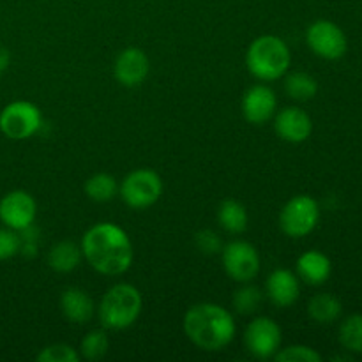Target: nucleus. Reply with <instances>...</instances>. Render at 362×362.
Segmentation results:
<instances>
[{"mask_svg":"<svg viewBox=\"0 0 362 362\" xmlns=\"http://www.w3.org/2000/svg\"><path fill=\"white\" fill-rule=\"evenodd\" d=\"M81 253L95 272L120 276L133 264V244L126 230L113 223H98L85 232Z\"/></svg>","mask_w":362,"mask_h":362,"instance_id":"1","label":"nucleus"},{"mask_svg":"<svg viewBox=\"0 0 362 362\" xmlns=\"http://www.w3.org/2000/svg\"><path fill=\"white\" fill-rule=\"evenodd\" d=\"M187 339L205 352H219L233 341L237 332L233 315L214 303H200L184 317Z\"/></svg>","mask_w":362,"mask_h":362,"instance_id":"2","label":"nucleus"},{"mask_svg":"<svg viewBox=\"0 0 362 362\" xmlns=\"http://www.w3.org/2000/svg\"><path fill=\"white\" fill-rule=\"evenodd\" d=\"M292 62V53L278 35H260L246 52V67L262 81H274L285 76Z\"/></svg>","mask_w":362,"mask_h":362,"instance_id":"3","label":"nucleus"},{"mask_svg":"<svg viewBox=\"0 0 362 362\" xmlns=\"http://www.w3.org/2000/svg\"><path fill=\"white\" fill-rule=\"evenodd\" d=\"M141 308H144V299L140 290L129 283H117L103 296L98 308V317L105 329L122 331L138 320Z\"/></svg>","mask_w":362,"mask_h":362,"instance_id":"4","label":"nucleus"},{"mask_svg":"<svg viewBox=\"0 0 362 362\" xmlns=\"http://www.w3.org/2000/svg\"><path fill=\"white\" fill-rule=\"evenodd\" d=\"M124 204L134 211L152 207L163 194V180L154 170L140 168L131 172L119 187Z\"/></svg>","mask_w":362,"mask_h":362,"instance_id":"5","label":"nucleus"},{"mask_svg":"<svg viewBox=\"0 0 362 362\" xmlns=\"http://www.w3.org/2000/svg\"><path fill=\"white\" fill-rule=\"evenodd\" d=\"M320 219V207L317 200L308 194H297L285 204L279 214V226L283 233L292 239H303L315 230Z\"/></svg>","mask_w":362,"mask_h":362,"instance_id":"6","label":"nucleus"},{"mask_svg":"<svg viewBox=\"0 0 362 362\" xmlns=\"http://www.w3.org/2000/svg\"><path fill=\"white\" fill-rule=\"evenodd\" d=\"M42 124V113L30 101H13L0 112V131L9 140H27Z\"/></svg>","mask_w":362,"mask_h":362,"instance_id":"7","label":"nucleus"},{"mask_svg":"<svg viewBox=\"0 0 362 362\" xmlns=\"http://www.w3.org/2000/svg\"><path fill=\"white\" fill-rule=\"evenodd\" d=\"M223 267L237 283H250L260 272V257L253 244L246 240H232L221 250Z\"/></svg>","mask_w":362,"mask_h":362,"instance_id":"8","label":"nucleus"},{"mask_svg":"<svg viewBox=\"0 0 362 362\" xmlns=\"http://www.w3.org/2000/svg\"><path fill=\"white\" fill-rule=\"evenodd\" d=\"M244 345L257 359H272L281 349V327L272 318H255L244 332Z\"/></svg>","mask_w":362,"mask_h":362,"instance_id":"9","label":"nucleus"},{"mask_svg":"<svg viewBox=\"0 0 362 362\" xmlns=\"http://www.w3.org/2000/svg\"><path fill=\"white\" fill-rule=\"evenodd\" d=\"M308 46L325 60H338L346 53V37L341 28L329 20H318L306 32Z\"/></svg>","mask_w":362,"mask_h":362,"instance_id":"10","label":"nucleus"},{"mask_svg":"<svg viewBox=\"0 0 362 362\" xmlns=\"http://www.w3.org/2000/svg\"><path fill=\"white\" fill-rule=\"evenodd\" d=\"M35 214H37V204L27 191H11L0 200V221L14 232L34 225Z\"/></svg>","mask_w":362,"mask_h":362,"instance_id":"11","label":"nucleus"},{"mask_svg":"<svg viewBox=\"0 0 362 362\" xmlns=\"http://www.w3.org/2000/svg\"><path fill=\"white\" fill-rule=\"evenodd\" d=\"M276 108H278V98L274 90L264 83L250 87L243 98L244 119L255 126L269 122L276 115Z\"/></svg>","mask_w":362,"mask_h":362,"instance_id":"12","label":"nucleus"},{"mask_svg":"<svg viewBox=\"0 0 362 362\" xmlns=\"http://www.w3.org/2000/svg\"><path fill=\"white\" fill-rule=\"evenodd\" d=\"M148 71H151L148 57L145 55L144 49L134 48V46L122 49L117 57L115 66H113L115 80L124 87H138V85H141L145 78L148 76Z\"/></svg>","mask_w":362,"mask_h":362,"instance_id":"13","label":"nucleus"},{"mask_svg":"<svg viewBox=\"0 0 362 362\" xmlns=\"http://www.w3.org/2000/svg\"><path fill=\"white\" fill-rule=\"evenodd\" d=\"M274 131L281 140L288 144H303L313 131V122L308 112L288 106L274 115Z\"/></svg>","mask_w":362,"mask_h":362,"instance_id":"14","label":"nucleus"},{"mask_svg":"<svg viewBox=\"0 0 362 362\" xmlns=\"http://www.w3.org/2000/svg\"><path fill=\"white\" fill-rule=\"evenodd\" d=\"M269 300L278 308H288L299 299V278L288 269H276L265 283Z\"/></svg>","mask_w":362,"mask_h":362,"instance_id":"15","label":"nucleus"},{"mask_svg":"<svg viewBox=\"0 0 362 362\" xmlns=\"http://www.w3.org/2000/svg\"><path fill=\"white\" fill-rule=\"evenodd\" d=\"M60 310L71 324H87L95 313V304L85 290L71 286L60 296Z\"/></svg>","mask_w":362,"mask_h":362,"instance_id":"16","label":"nucleus"},{"mask_svg":"<svg viewBox=\"0 0 362 362\" xmlns=\"http://www.w3.org/2000/svg\"><path fill=\"white\" fill-rule=\"evenodd\" d=\"M331 260L320 251H306L297 260V276L308 285L318 286L331 276Z\"/></svg>","mask_w":362,"mask_h":362,"instance_id":"17","label":"nucleus"},{"mask_svg":"<svg viewBox=\"0 0 362 362\" xmlns=\"http://www.w3.org/2000/svg\"><path fill=\"white\" fill-rule=\"evenodd\" d=\"M81 257V246L73 240H62L49 250L48 265L57 272H71L80 265Z\"/></svg>","mask_w":362,"mask_h":362,"instance_id":"18","label":"nucleus"},{"mask_svg":"<svg viewBox=\"0 0 362 362\" xmlns=\"http://www.w3.org/2000/svg\"><path fill=\"white\" fill-rule=\"evenodd\" d=\"M218 221L221 228L228 233H243L247 228L250 216H247L246 207L240 202L230 198V200L219 204Z\"/></svg>","mask_w":362,"mask_h":362,"instance_id":"19","label":"nucleus"},{"mask_svg":"<svg viewBox=\"0 0 362 362\" xmlns=\"http://www.w3.org/2000/svg\"><path fill=\"white\" fill-rule=\"evenodd\" d=\"M308 313L317 324H332L341 315V303L331 293H318L308 304Z\"/></svg>","mask_w":362,"mask_h":362,"instance_id":"20","label":"nucleus"},{"mask_svg":"<svg viewBox=\"0 0 362 362\" xmlns=\"http://www.w3.org/2000/svg\"><path fill=\"white\" fill-rule=\"evenodd\" d=\"M285 92L288 94V98L296 99V101H310L317 95L318 83L311 74L296 71L286 76Z\"/></svg>","mask_w":362,"mask_h":362,"instance_id":"21","label":"nucleus"},{"mask_svg":"<svg viewBox=\"0 0 362 362\" xmlns=\"http://www.w3.org/2000/svg\"><path fill=\"white\" fill-rule=\"evenodd\" d=\"M85 193L92 202L103 204L115 198V194L119 193V186H117L115 177L110 173H95L85 182Z\"/></svg>","mask_w":362,"mask_h":362,"instance_id":"22","label":"nucleus"},{"mask_svg":"<svg viewBox=\"0 0 362 362\" xmlns=\"http://www.w3.org/2000/svg\"><path fill=\"white\" fill-rule=\"evenodd\" d=\"M110 338L105 331H90L81 339L80 352L87 361H99L108 354Z\"/></svg>","mask_w":362,"mask_h":362,"instance_id":"23","label":"nucleus"},{"mask_svg":"<svg viewBox=\"0 0 362 362\" xmlns=\"http://www.w3.org/2000/svg\"><path fill=\"white\" fill-rule=\"evenodd\" d=\"M339 341L350 352L362 354V315H352L343 322Z\"/></svg>","mask_w":362,"mask_h":362,"instance_id":"24","label":"nucleus"},{"mask_svg":"<svg viewBox=\"0 0 362 362\" xmlns=\"http://www.w3.org/2000/svg\"><path fill=\"white\" fill-rule=\"evenodd\" d=\"M262 299H264V296H262L260 288L244 283L243 288H239L233 293V308L240 315H251L260 308Z\"/></svg>","mask_w":362,"mask_h":362,"instance_id":"25","label":"nucleus"},{"mask_svg":"<svg viewBox=\"0 0 362 362\" xmlns=\"http://www.w3.org/2000/svg\"><path fill=\"white\" fill-rule=\"evenodd\" d=\"M39 362H78L80 361V354L66 343H55V345H48L37 354Z\"/></svg>","mask_w":362,"mask_h":362,"instance_id":"26","label":"nucleus"},{"mask_svg":"<svg viewBox=\"0 0 362 362\" xmlns=\"http://www.w3.org/2000/svg\"><path fill=\"white\" fill-rule=\"evenodd\" d=\"M274 359L278 362H320L322 356L315 352L311 346L292 345L283 350H278Z\"/></svg>","mask_w":362,"mask_h":362,"instance_id":"27","label":"nucleus"},{"mask_svg":"<svg viewBox=\"0 0 362 362\" xmlns=\"http://www.w3.org/2000/svg\"><path fill=\"white\" fill-rule=\"evenodd\" d=\"M20 253V235L14 230L0 228V262L9 260L14 255Z\"/></svg>","mask_w":362,"mask_h":362,"instance_id":"28","label":"nucleus"},{"mask_svg":"<svg viewBox=\"0 0 362 362\" xmlns=\"http://www.w3.org/2000/svg\"><path fill=\"white\" fill-rule=\"evenodd\" d=\"M194 244H197L198 250L204 255H216L221 253L223 250V240L212 230H200V232L194 235Z\"/></svg>","mask_w":362,"mask_h":362,"instance_id":"29","label":"nucleus"},{"mask_svg":"<svg viewBox=\"0 0 362 362\" xmlns=\"http://www.w3.org/2000/svg\"><path fill=\"white\" fill-rule=\"evenodd\" d=\"M9 62H11L9 49H7L6 46L0 45V73H4V71L9 67Z\"/></svg>","mask_w":362,"mask_h":362,"instance_id":"30","label":"nucleus"}]
</instances>
